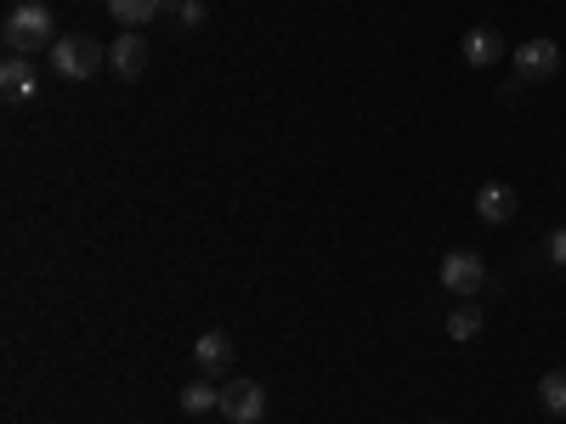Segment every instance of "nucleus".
I'll return each mask as SVG.
<instances>
[{"mask_svg":"<svg viewBox=\"0 0 566 424\" xmlns=\"http://www.w3.org/2000/svg\"><path fill=\"white\" fill-rule=\"evenodd\" d=\"M0 40H7V57L52 52V45H57L52 7H40V0H23V7H12V12H7V23H0Z\"/></svg>","mask_w":566,"mask_h":424,"instance_id":"1","label":"nucleus"},{"mask_svg":"<svg viewBox=\"0 0 566 424\" xmlns=\"http://www.w3.org/2000/svg\"><path fill=\"white\" fill-rule=\"evenodd\" d=\"M103 45L91 40V34H57V45H52V68H57V80H91L103 68Z\"/></svg>","mask_w":566,"mask_h":424,"instance_id":"2","label":"nucleus"},{"mask_svg":"<svg viewBox=\"0 0 566 424\" xmlns=\"http://www.w3.org/2000/svg\"><path fill=\"white\" fill-rule=\"evenodd\" d=\"M442 289L459 295V300H476V295L488 289V261H482L476 250H453V255H442Z\"/></svg>","mask_w":566,"mask_h":424,"instance_id":"3","label":"nucleus"},{"mask_svg":"<svg viewBox=\"0 0 566 424\" xmlns=\"http://www.w3.org/2000/svg\"><path fill=\"white\" fill-rule=\"evenodd\" d=\"M216 413H227V424H261L266 418V391L255 380H227Z\"/></svg>","mask_w":566,"mask_h":424,"instance_id":"4","label":"nucleus"},{"mask_svg":"<svg viewBox=\"0 0 566 424\" xmlns=\"http://www.w3.org/2000/svg\"><path fill=\"white\" fill-rule=\"evenodd\" d=\"M555 68H560V45L555 40H544V34H533V40H522L515 45V80H555Z\"/></svg>","mask_w":566,"mask_h":424,"instance_id":"5","label":"nucleus"},{"mask_svg":"<svg viewBox=\"0 0 566 424\" xmlns=\"http://www.w3.org/2000/svg\"><path fill=\"white\" fill-rule=\"evenodd\" d=\"M34 91H40L34 57H7L0 63V97L7 103H34Z\"/></svg>","mask_w":566,"mask_h":424,"instance_id":"6","label":"nucleus"},{"mask_svg":"<svg viewBox=\"0 0 566 424\" xmlns=\"http://www.w3.org/2000/svg\"><path fill=\"white\" fill-rule=\"evenodd\" d=\"M108 63L119 80H142V68H148V40H142L136 29H125L114 45H108Z\"/></svg>","mask_w":566,"mask_h":424,"instance_id":"7","label":"nucleus"},{"mask_svg":"<svg viewBox=\"0 0 566 424\" xmlns=\"http://www.w3.org/2000/svg\"><path fill=\"white\" fill-rule=\"evenodd\" d=\"M232 335H221V328H210V335H199V346H193V362H199V373L205 380H216V373H227L232 368Z\"/></svg>","mask_w":566,"mask_h":424,"instance_id":"8","label":"nucleus"},{"mask_svg":"<svg viewBox=\"0 0 566 424\" xmlns=\"http://www.w3.org/2000/svg\"><path fill=\"white\" fill-rule=\"evenodd\" d=\"M515 204H522V199H515L510 181H488L482 193H476V215H482L488 226H504V221L515 215Z\"/></svg>","mask_w":566,"mask_h":424,"instance_id":"9","label":"nucleus"},{"mask_svg":"<svg viewBox=\"0 0 566 424\" xmlns=\"http://www.w3.org/2000/svg\"><path fill=\"white\" fill-rule=\"evenodd\" d=\"M499 57H504V34H499V29L482 23V29L464 34V63H470V68H493Z\"/></svg>","mask_w":566,"mask_h":424,"instance_id":"10","label":"nucleus"},{"mask_svg":"<svg viewBox=\"0 0 566 424\" xmlns=\"http://www.w3.org/2000/svg\"><path fill=\"white\" fill-rule=\"evenodd\" d=\"M159 12H165V0H108V18L119 29H148Z\"/></svg>","mask_w":566,"mask_h":424,"instance_id":"11","label":"nucleus"},{"mask_svg":"<svg viewBox=\"0 0 566 424\" xmlns=\"http://www.w3.org/2000/svg\"><path fill=\"white\" fill-rule=\"evenodd\" d=\"M482 328H488V306H476V300H464V306L448 311V340H476Z\"/></svg>","mask_w":566,"mask_h":424,"instance_id":"12","label":"nucleus"},{"mask_svg":"<svg viewBox=\"0 0 566 424\" xmlns=\"http://www.w3.org/2000/svg\"><path fill=\"white\" fill-rule=\"evenodd\" d=\"M538 402H544L549 418H566V373H560V368L538 380Z\"/></svg>","mask_w":566,"mask_h":424,"instance_id":"13","label":"nucleus"},{"mask_svg":"<svg viewBox=\"0 0 566 424\" xmlns=\"http://www.w3.org/2000/svg\"><path fill=\"white\" fill-rule=\"evenodd\" d=\"M181 407H187V413H210V407H221V385H216V380H193V385L181 391Z\"/></svg>","mask_w":566,"mask_h":424,"instance_id":"14","label":"nucleus"},{"mask_svg":"<svg viewBox=\"0 0 566 424\" xmlns=\"http://www.w3.org/2000/svg\"><path fill=\"white\" fill-rule=\"evenodd\" d=\"M176 23H181V29H205V0H181Z\"/></svg>","mask_w":566,"mask_h":424,"instance_id":"15","label":"nucleus"},{"mask_svg":"<svg viewBox=\"0 0 566 424\" xmlns=\"http://www.w3.org/2000/svg\"><path fill=\"white\" fill-rule=\"evenodd\" d=\"M549 266H566V226L549 232Z\"/></svg>","mask_w":566,"mask_h":424,"instance_id":"16","label":"nucleus"}]
</instances>
